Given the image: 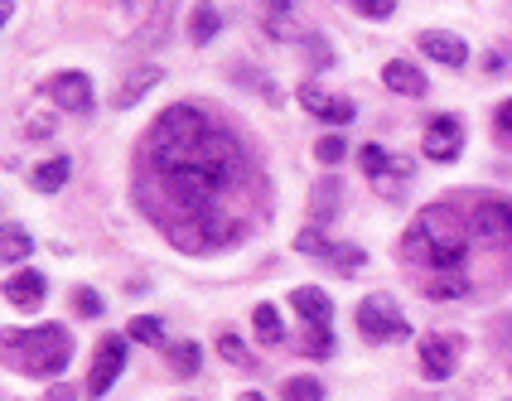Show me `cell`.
I'll use <instances>...</instances> for the list:
<instances>
[{"label": "cell", "instance_id": "1", "mask_svg": "<svg viewBox=\"0 0 512 401\" xmlns=\"http://www.w3.org/2000/svg\"><path fill=\"white\" fill-rule=\"evenodd\" d=\"M145 208L165 223H218V228L247 232V223H223L218 203L247 179V150L223 121L203 116L199 107H165L141 145Z\"/></svg>", "mask_w": 512, "mask_h": 401}, {"label": "cell", "instance_id": "2", "mask_svg": "<svg viewBox=\"0 0 512 401\" xmlns=\"http://www.w3.org/2000/svg\"><path fill=\"white\" fill-rule=\"evenodd\" d=\"M469 223L459 218L450 203H430L416 213V228L406 237V257L426 261L430 271H455L464 266V252H469Z\"/></svg>", "mask_w": 512, "mask_h": 401}, {"label": "cell", "instance_id": "3", "mask_svg": "<svg viewBox=\"0 0 512 401\" xmlns=\"http://www.w3.org/2000/svg\"><path fill=\"white\" fill-rule=\"evenodd\" d=\"M0 348L15 368H25L34 377H54L68 368L73 358V339L63 324H34V329H5L0 334Z\"/></svg>", "mask_w": 512, "mask_h": 401}, {"label": "cell", "instance_id": "4", "mask_svg": "<svg viewBox=\"0 0 512 401\" xmlns=\"http://www.w3.org/2000/svg\"><path fill=\"white\" fill-rule=\"evenodd\" d=\"M358 334H363L368 344H387V339H406L411 324H406V315L397 310L392 295H368V300L358 305Z\"/></svg>", "mask_w": 512, "mask_h": 401}, {"label": "cell", "instance_id": "5", "mask_svg": "<svg viewBox=\"0 0 512 401\" xmlns=\"http://www.w3.org/2000/svg\"><path fill=\"white\" fill-rule=\"evenodd\" d=\"M421 150H426L430 160H440V165L459 160V150H464V121L459 116H435L426 126V136H421Z\"/></svg>", "mask_w": 512, "mask_h": 401}, {"label": "cell", "instance_id": "6", "mask_svg": "<svg viewBox=\"0 0 512 401\" xmlns=\"http://www.w3.org/2000/svg\"><path fill=\"white\" fill-rule=\"evenodd\" d=\"M126 368V339H102L97 344V358H92V373H87V392L92 397H107L112 382Z\"/></svg>", "mask_w": 512, "mask_h": 401}, {"label": "cell", "instance_id": "7", "mask_svg": "<svg viewBox=\"0 0 512 401\" xmlns=\"http://www.w3.org/2000/svg\"><path fill=\"white\" fill-rule=\"evenodd\" d=\"M300 107L319 121H329V126H348L353 121V102L348 97H329L319 83H300Z\"/></svg>", "mask_w": 512, "mask_h": 401}, {"label": "cell", "instance_id": "8", "mask_svg": "<svg viewBox=\"0 0 512 401\" xmlns=\"http://www.w3.org/2000/svg\"><path fill=\"white\" fill-rule=\"evenodd\" d=\"M455 363H459V339H445V334L421 339V373L430 382H445V377L455 373Z\"/></svg>", "mask_w": 512, "mask_h": 401}, {"label": "cell", "instance_id": "9", "mask_svg": "<svg viewBox=\"0 0 512 401\" xmlns=\"http://www.w3.org/2000/svg\"><path fill=\"white\" fill-rule=\"evenodd\" d=\"M49 92H54V102L63 107V112H73V116L92 112V78L78 73V68H73V73H58Z\"/></svg>", "mask_w": 512, "mask_h": 401}, {"label": "cell", "instance_id": "10", "mask_svg": "<svg viewBox=\"0 0 512 401\" xmlns=\"http://www.w3.org/2000/svg\"><path fill=\"white\" fill-rule=\"evenodd\" d=\"M469 228L488 237V242H498V237H512V203L503 199H484L474 208V218H469Z\"/></svg>", "mask_w": 512, "mask_h": 401}, {"label": "cell", "instance_id": "11", "mask_svg": "<svg viewBox=\"0 0 512 401\" xmlns=\"http://www.w3.org/2000/svg\"><path fill=\"white\" fill-rule=\"evenodd\" d=\"M421 54L435 58V63H445V68H464V63H469V44H464L459 34H445V29H426V34H421Z\"/></svg>", "mask_w": 512, "mask_h": 401}, {"label": "cell", "instance_id": "12", "mask_svg": "<svg viewBox=\"0 0 512 401\" xmlns=\"http://www.w3.org/2000/svg\"><path fill=\"white\" fill-rule=\"evenodd\" d=\"M382 83L392 87V92H401V97H426V92H430L426 73H421L411 58H392V63L382 68Z\"/></svg>", "mask_w": 512, "mask_h": 401}, {"label": "cell", "instance_id": "13", "mask_svg": "<svg viewBox=\"0 0 512 401\" xmlns=\"http://www.w3.org/2000/svg\"><path fill=\"white\" fill-rule=\"evenodd\" d=\"M44 295H49V286H44V276H39V271H15V276L5 281V300H10V305H20V310H39V305H44Z\"/></svg>", "mask_w": 512, "mask_h": 401}, {"label": "cell", "instance_id": "14", "mask_svg": "<svg viewBox=\"0 0 512 401\" xmlns=\"http://www.w3.org/2000/svg\"><path fill=\"white\" fill-rule=\"evenodd\" d=\"M266 39H295V0H261Z\"/></svg>", "mask_w": 512, "mask_h": 401}, {"label": "cell", "instance_id": "15", "mask_svg": "<svg viewBox=\"0 0 512 401\" xmlns=\"http://www.w3.org/2000/svg\"><path fill=\"white\" fill-rule=\"evenodd\" d=\"M358 165H363V174H368V179H387V174L406 179V174H411V165H406V160H392V155H387L377 141H368L363 150H358Z\"/></svg>", "mask_w": 512, "mask_h": 401}, {"label": "cell", "instance_id": "16", "mask_svg": "<svg viewBox=\"0 0 512 401\" xmlns=\"http://www.w3.org/2000/svg\"><path fill=\"white\" fill-rule=\"evenodd\" d=\"M290 305L300 310L305 324H329V319H334V305H329V295H324L319 286H300L295 295H290Z\"/></svg>", "mask_w": 512, "mask_h": 401}, {"label": "cell", "instance_id": "17", "mask_svg": "<svg viewBox=\"0 0 512 401\" xmlns=\"http://www.w3.org/2000/svg\"><path fill=\"white\" fill-rule=\"evenodd\" d=\"M68 174H73V160H68V155H54V160H44V165L29 170V184H34L39 194H54V189L68 184Z\"/></svg>", "mask_w": 512, "mask_h": 401}, {"label": "cell", "instance_id": "18", "mask_svg": "<svg viewBox=\"0 0 512 401\" xmlns=\"http://www.w3.org/2000/svg\"><path fill=\"white\" fill-rule=\"evenodd\" d=\"M160 78H165V73H160V68H136V73H131V78H126V83L116 87V107H121V112H126V107H136V102H141L145 92H150V87L160 83Z\"/></svg>", "mask_w": 512, "mask_h": 401}, {"label": "cell", "instance_id": "19", "mask_svg": "<svg viewBox=\"0 0 512 401\" xmlns=\"http://www.w3.org/2000/svg\"><path fill=\"white\" fill-rule=\"evenodd\" d=\"M339 203H343V184H339V179H319V184L310 189V218H314V223L334 218V213H339Z\"/></svg>", "mask_w": 512, "mask_h": 401}, {"label": "cell", "instance_id": "20", "mask_svg": "<svg viewBox=\"0 0 512 401\" xmlns=\"http://www.w3.org/2000/svg\"><path fill=\"white\" fill-rule=\"evenodd\" d=\"M34 252V237H29L20 223H5L0 228V266H15V261H25Z\"/></svg>", "mask_w": 512, "mask_h": 401}, {"label": "cell", "instance_id": "21", "mask_svg": "<svg viewBox=\"0 0 512 401\" xmlns=\"http://www.w3.org/2000/svg\"><path fill=\"white\" fill-rule=\"evenodd\" d=\"M426 295L430 300H459V295H469V276H464V271H435V276H430L426 281Z\"/></svg>", "mask_w": 512, "mask_h": 401}, {"label": "cell", "instance_id": "22", "mask_svg": "<svg viewBox=\"0 0 512 401\" xmlns=\"http://www.w3.org/2000/svg\"><path fill=\"white\" fill-rule=\"evenodd\" d=\"M213 34H218V10H213L208 0H199L194 15H189V39H194V44H213Z\"/></svg>", "mask_w": 512, "mask_h": 401}, {"label": "cell", "instance_id": "23", "mask_svg": "<svg viewBox=\"0 0 512 401\" xmlns=\"http://www.w3.org/2000/svg\"><path fill=\"white\" fill-rule=\"evenodd\" d=\"M252 324H256V339H261V344H281L285 339V324H281V315H276V305H256Z\"/></svg>", "mask_w": 512, "mask_h": 401}, {"label": "cell", "instance_id": "24", "mask_svg": "<svg viewBox=\"0 0 512 401\" xmlns=\"http://www.w3.org/2000/svg\"><path fill=\"white\" fill-rule=\"evenodd\" d=\"M126 339H136V344H165V324L155 315H136L131 329H126Z\"/></svg>", "mask_w": 512, "mask_h": 401}, {"label": "cell", "instance_id": "25", "mask_svg": "<svg viewBox=\"0 0 512 401\" xmlns=\"http://www.w3.org/2000/svg\"><path fill=\"white\" fill-rule=\"evenodd\" d=\"M305 353H310V358H329V353H334V324H310V334H305Z\"/></svg>", "mask_w": 512, "mask_h": 401}, {"label": "cell", "instance_id": "26", "mask_svg": "<svg viewBox=\"0 0 512 401\" xmlns=\"http://www.w3.org/2000/svg\"><path fill=\"white\" fill-rule=\"evenodd\" d=\"M170 353V363H174V373H184V377H194L203 368V353H199V344H170L165 348Z\"/></svg>", "mask_w": 512, "mask_h": 401}, {"label": "cell", "instance_id": "27", "mask_svg": "<svg viewBox=\"0 0 512 401\" xmlns=\"http://www.w3.org/2000/svg\"><path fill=\"white\" fill-rule=\"evenodd\" d=\"M218 353L228 358L232 368H252V363H256V358H252V348L242 344L237 334H218Z\"/></svg>", "mask_w": 512, "mask_h": 401}, {"label": "cell", "instance_id": "28", "mask_svg": "<svg viewBox=\"0 0 512 401\" xmlns=\"http://www.w3.org/2000/svg\"><path fill=\"white\" fill-rule=\"evenodd\" d=\"M324 261H334L343 276H353V271H363V261H368V257H363V247H343V242H334Z\"/></svg>", "mask_w": 512, "mask_h": 401}, {"label": "cell", "instance_id": "29", "mask_svg": "<svg viewBox=\"0 0 512 401\" xmlns=\"http://www.w3.org/2000/svg\"><path fill=\"white\" fill-rule=\"evenodd\" d=\"M281 397H285V401H324V387H319L314 377H290Z\"/></svg>", "mask_w": 512, "mask_h": 401}, {"label": "cell", "instance_id": "30", "mask_svg": "<svg viewBox=\"0 0 512 401\" xmlns=\"http://www.w3.org/2000/svg\"><path fill=\"white\" fill-rule=\"evenodd\" d=\"M329 247H334V242H329L319 228H305L295 237V252H305V257H329Z\"/></svg>", "mask_w": 512, "mask_h": 401}, {"label": "cell", "instance_id": "31", "mask_svg": "<svg viewBox=\"0 0 512 401\" xmlns=\"http://www.w3.org/2000/svg\"><path fill=\"white\" fill-rule=\"evenodd\" d=\"M73 310H78L83 319H97V315H102V295H97L92 286H78V290H73Z\"/></svg>", "mask_w": 512, "mask_h": 401}, {"label": "cell", "instance_id": "32", "mask_svg": "<svg viewBox=\"0 0 512 401\" xmlns=\"http://www.w3.org/2000/svg\"><path fill=\"white\" fill-rule=\"evenodd\" d=\"M343 155H348V145H343L339 136H324V141L314 145V160H324V165H339Z\"/></svg>", "mask_w": 512, "mask_h": 401}, {"label": "cell", "instance_id": "33", "mask_svg": "<svg viewBox=\"0 0 512 401\" xmlns=\"http://www.w3.org/2000/svg\"><path fill=\"white\" fill-rule=\"evenodd\" d=\"M358 10H363L368 20H387V15L397 10V0H358Z\"/></svg>", "mask_w": 512, "mask_h": 401}, {"label": "cell", "instance_id": "34", "mask_svg": "<svg viewBox=\"0 0 512 401\" xmlns=\"http://www.w3.org/2000/svg\"><path fill=\"white\" fill-rule=\"evenodd\" d=\"M493 126H498V136H503V141H512V97L503 102V107H498V116H493Z\"/></svg>", "mask_w": 512, "mask_h": 401}, {"label": "cell", "instance_id": "35", "mask_svg": "<svg viewBox=\"0 0 512 401\" xmlns=\"http://www.w3.org/2000/svg\"><path fill=\"white\" fill-rule=\"evenodd\" d=\"M44 401H78V392L63 382V387H49V392H44Z\"/></svg>", "mask_w": 512, "mask_h": 401}, {"label": "cell", "instance_id": "36", "mask_svg": "<svg viewBox=\"0 0 512 401\" xmlns=\"http://www.w3.org/2000/svg\"><path fill=\"white\" fill-rule=\"evenodd\" d=\"M310 54H314V63H329V49L319 44V34H314V39H310Z\"/></svg>", "mask_w": 512, "mask_h": 401}, {"label": "cell", "instance_id": "37", "mask_svg": "<svg viewBox=\"0 0 512 401\" xmlns=\"http://www.w3.org/2000/svg\"><path fill=\"white\" fill-rule=\"evenodd\" d=\"M10 10H15V0H0V29H5V20H10Z\"/></svg>", "mask_w": 512, "mask_h": 401}, {"label": "cell", "instance_id": "38", "mask_svg": "<svg viewBox=\"0 0 512 401\" xmlns=\"http://www.w3.org/2000/svg\"><path fill=\"white\" fill-rule=\"evenodd\" d=\"M237 401H266V397H261V392H242V397H237Z\"/></svg>", "mask_w": 512, "mask_h": 401}]
</instances>
